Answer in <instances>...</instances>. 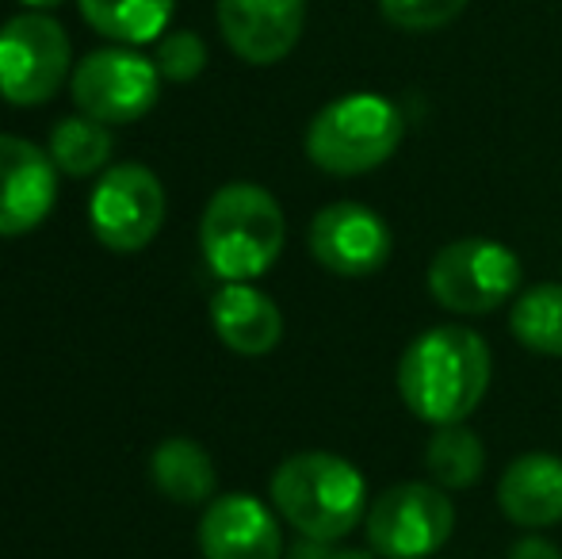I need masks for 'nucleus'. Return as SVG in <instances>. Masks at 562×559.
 <instances>
[{
  "label": "nucleus",
  "instance_id": "nucleus-1",
  "mask_svg": "<svg viewBox=\"0 0 562 559\" xmlns=\"http://www.w3.org/2000/svg\"><path fill=\"white\" fill-rule=\"evenodd\" d=\"M494 357L482 334L467 326H437L409 342L398 360V391L429 425H456L486 399Z\"/></svg>",
  "mask_w": 562,
  "mask_h": 559
},
{
  "label": "nucleus",
  "instance_id": "nucleus-2",
  "mask_svg": "<svg viewBox=\"0 0 562 559\" xmlns=\"http://www.w3.org/2000/svg\"><path fill=\"white\" fill-rule=\"evenodd\" d=\"M288 223L276 195L249 180L218 188L200 219V249L223 280H257L283 254Z\"/></svg>",
  "mask_w": 562,
  "mask_h": 559
},
{
  "label": "nucleus",
  "instance_id": "nucleus-3",
  "mask_svg": "<svg viewBox=\"0 0 562 559\" xmlns=\"http://www.w3.org/2000/svg\"><path fill=\"white\" fill-rule=\"evenodd\" d=\"M272 502L306 540L334 545L368 517V483L345 456L299 452L276 468Z\"/></svg>",
  "mask_w": 562,
  "mask_h": 559
},
{
  "label": "nucleus",
  "instance_id": "nucleus-4",
  "mask_svg": "<svg viewBox=\"0 0 562 559\" xmlns=\"http://www.w3.org/2000/svg\"><path fill=\"white\" fill-rule=\"evenodd\" d=\"M406 138V115L375 92H348L322 108L306 127V157L329 177H363L391 161Z\"/></svg>",
  "mask_w": 562,
  "mask_h": 559
},
{
  "label": "nucleus",
  "instance_id": "nucleus-5",
  "mask_svg": "<svg viewBox=\"0 0 562 559\" xmlns=\"http://www.w3.org/2000/svg\"><path fill=\"white\" fill-rule=\"evenodd\" d=\"M525 269L509 246L463 238L440 249L429 265V295L451 314H490L517 295Z\"/></svg>",
  "mask_w": 562,
  "mask_h": 559
},
{
  "label": "nucleus",
  "instance_id": "nucleus-6",
  "mask_svg": "<svg viewBox=\"0 0 562 559\" xmlns=\"http://www.w3.org/2000/svg\"><path fill=\"white\" fill-rule=\"evenodd\" d=\"M363 529L375 556L425 559L448 545L456 529V506L437 483H398L371 502Z\"/></svg>",
  "mask_w": 562,
  "mask_h": 559
},
{
  "label": "nucleus",
  "instance_id": "nucleus-7",
  "mask_svg": "<svg viewBox=\"0 0 562 559\" xmlns=\"http://www.w3.org/2000/svg\"><path fill=\"white\" fill-rule=\"evenodd\" d=\"M69 35L43 12H23L0 27V97L15 108L54 100L69 77Z\"/></svg>",
  "mask_w": 562,
  "mask_h": 559
},
{
  "label": "nucleus",
  "instance_id": "nucleus-8",
  "mask_svg": "<svg viewBox=\"0 0 562 559\" xmlns=\"http://www.w3.org/2000/svg\"><path fill=\"white\" fill-rule=\"evenodd\" d=\"M69 92H74L81 115L119 127V123H134L154 112L157 97H161V74H157V62L146 54L131 51V46H108V51H92L89 58L77 62Z\"/></svg>",
  "mask_w": 562,
  "mask_h": 559
},
{
  "label": "nucleus",
  "instance_id": "nucleus-9",
  "mask_svg": "<svg viewBox=\"0 0 562 559\" xmlns=\"http://www.w3.org/2000/svg\"><path fill=\"white\" fill-rule=\"evenodd\" d=\"M89 223L112 254H138L165 223V188L154 169L138 161L112 165L89 203Z\"/></svg>",
  "mask_w": 562,
  "mask_h": 559
},
{
  "label": "nucleus",
  "instance_id": "nucleus-10",
  "mask_svg": "<svg viewBox=\"0 0 562 559\" xmlns=\"http://www.w3.org/2000/svg\"><path fill=\"white\" fill-rule=\"evenodd\" d=\"M311 254L322 269L337 272V277H371L386 265L391 257V226L383 215L352 200L329 203L314 215L311 223Z\"/></svg>",
  "mask_w": 562,
  "mask_h": 559
},
{
  "label": "nucleus",
  "instance_id": "nucleus-11",
  "mask_svg": "<svg viewBox=\"0 0 562 559\" xmlns=\"http://www.w3.org/2000/svg\"><path fill=\"white\" fill-rule=\"evenodd\" d=\"M58 200V165L35 142L0 135V238L46 223Z\"/></svg>",
  "mask_w": 562,
  "mask_h": 559
},
{
  "label": "nucleus",
  "instance_id": "nucleus-12",
  "mask_svg": "<svg viewBox=\"0 0 562 559\" xmlns=\"http://www.w3.org/2000/svg\"><path fill=\"white\" fill-rule=\"evenodd\" d=\"M306 0H218V31L249 66H276L299 46Z\"/></svg>",
  "mask_w": 562,
  "mask_h": 559
},
{
  "label": "nucleus",
  "instance_id": "nucleus-13",
  "mask_svg": "<svg viewBox=\"0 0 562 559\" xmlns=\"http://www.w3.org/2000/svg\"><path fill=\"white\" fill-rule=\"evenodd\" d=\"M200 552L203 559H280V522L252 494H223L200 522Z\"/></svg>",
  "mask_w": 562,
  "mask_h": 559
},
{
  "label": "nucleus",
  "instance_id": "nucleus-14",
  "mask_svg": "<svg viewBox=\"0 0 562 559\" xmlns=\"http://www.w3.org/2000/svg\"><path fill=\"white\" fill-rule=\"evenodd\" d=\"M211 322L226 349L237 357H265L280 345L283 314L272 299L249 280H226L211 299Z\"/></svg>",
  "mask_w": 562,
  "mask_h": 559
},
{
  "label": "nucleus",
  "instance_id": "nucleus-15",
  "mask_svg": "<svg viewBox=\"0 0 562 559\" xmlns=\"http://www.w3.org/2000/svg\"><path fill=\"white\" fill-rule=\"evenodd\" d=\"M497 502L520 529H548L562 522V460L551 452L517 456L502 471Z\"/></svg>",
  "mask_w": 562,
  "mask_h": 559
},
{
  "label": "nucleus",
  "instance_id": "nucleus-16",
  "mask_svg": "<svg viewBox=\"0 0 562 559\" xmlns=\"http://www.w3.org/2000/svg\"><path fill=\"white\" fill-rule=\"evenodd\" d=\"M149 471H154L157 491L184 506L207 502L215 494V463H211L207 448H200L192 437L161 440L149 456Z\"/></svg>",
  "mask_w": 562,
  "mask_h": 559
},
{
  "label": "nucleus",
  "instance_id": "nucleus-17",
  "mask_svg": "<svg viewBox=\"0 0 562 559\" xmlns=\"http://www.w3.org/2000/svg\"><path fill=\"white\" fill-rule=\"evenodd\" d=\"M77 8L97 35L123 46H142L165 35L177 0H77Z\"/></svg>",
  "mask_w": 562,
  "mask_h": 559
},
{
  "label": "nucleus",
  "instance_id": "nucleus-18",
  "mask_svg": "<svg viewBox=\"0 0 562 559\" xmlns=\"http://www.w3.org/2000/svg\"><path fill=\"white\" fill-rule=\"evenodd\" d=\"M482 468H486V448L479 433L467 429L463 422L437 425L432 440L425 445V471L432 476V483L445 491H459V487L479 483Z\"/></svg>",
  "mask_w": 562,
  "mask_h": 559
},
{
  "label": "nucleus",
  "instance_id": "nucleus-19",
  "mask_svg": "<svg viewBox=\"0 0 562 559\" xmlns=\"http://www.w3.org/2000/svg\"><path fill=\"white\" fill-rule=\"evenodd\" d=\"M509 329L525 349L562 357V283H532L517 295Z\"/></svg>",
  "mask_w": 562,
  "mask_h": 559
},
{
  "label": "nucleus",
  "instance_id": "nucleus-20",
  "mask_svg": "<svg viewBox=\"0 0 562 559\" xmlns=\"http://www.w3.org/2000/svg\"><path fill=\"white\" fill-rule=\"evenodd\" d=\"M112 146L115 142L108 123L89 120V115H69L50 131V149L46 154L54 157V165L66 177H92V172H100L112 161Z\"/></svg>",
  "mask_w": 562,
  "mask_h": 559
},
{
  "label": "nucleus",
  "instance_id": "nucleus-21",
  "mask_svg": "<svg viewBox=\"0 0 562 559\" xmlns=\"http://www.w3.org/2000/svg\"><path fill=\"white\" fill-rule=\"evenodd\" d=\"M471 0H379V12L391 27L409 31V35H429L445 31L467 12Z\"/></svg>",
  "mask_w": 562,
  "mask_h": 559
},
{
  "label": "nucleus",
  "instance_id": "nucleus-22",
  "mask_svg": "<svg viewBox=\"0 0 562 559\" xmlns=\"http://www.w3.org/2000/svg\"><path fill=\"white\" fill-rule=\"evenodd\" d=\"M157 74L172 85H188L203 74L207 66V46L195 31H165L161 43H157Z\"/></svg>",
  "mask_w": 562,
  "mask_h": 559
},
{
  "label": "nucleus",
  "instance_id": "nucleus-23",
  "mask_svg": "<svg viewBox=\"0 0 562 559\" xmlns=\"http://www.w3.org/2000/svg\"><path fill=\"white\" fill-rule=\"evenodd\" d=\"M291 559H375L371 552H360V548H329L326 540H306L291 552Z\"/></svg>",
  "mask_w": 562,
  "mask_h": 559
},
{
  "label": "nucleus",
  "instance_id": "nucleus-24",
  "mask_svg": "<svg viewBox=\"0 0 562 559\" xmlns=\"http://www.w3.org/2000/svg\"><path fill=\"white\" fill-rule=\"evenodd\" d=\"M509 559H562V552L551 545L548 537H536V533H528V537H520L517 545L509 548Z\"/></svg>",
  "mask_w": 562,
  "mask_h": 559
},
{
  "label": "nucleus",
  "instance_id": "nucleus-25",
  "mask_svg": "<svg viewBox=\"0 0 562 559\" xmlns=\"http://www.w3.org/2000/svg\"><path fill=\"white\" fill-rule=\"evenodd\" d=\"M23 8H35V12H43V8H58L61 0H20Z\"/></svg>",
  "mask_w": 562,
  "mask_h": 559
}]
</instances>
